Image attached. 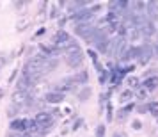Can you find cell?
I'll return each mask as SVG.
<instances>
[{"label": "cell", "instance_id": "obj_1", "mask_svg": "<svg viewBox=\"0 0 158 137\" xmlns=\"http://www.w3.org/2000/svg\"><path fill=\"white\" fill-rule=\"evenodd\" d=\"M155 55V48L153 45H140L135 46V61H139L140 64H148Z\"/></svg>", "mask_w": 158, "mask_h": 137}, {"label": "cell", "instance_id": "obj_2", "mask_svg": "<svg viewBox=\"0 0 158 137\" xmlns=\"http://www.w3.org/2000/svg\"><path fill=\"white\" fill-rule=\"evenodd\" d=\"M34 119H36V123L39 125V128H41V134H48L46 130L50 128L52 125H53V121H55V119H53V114L46 112V110H39V112L36 114V118H34Z\"/></svg>", "mask_w": 158, "mask_h": 137}, {"label": "cell", "instance_id": "obj_3", "mask_svg": "<svg viewBox=\"0 0 158 137\" xmlns=\"http://www.w3.org/2000/svg\"><path fill=\"white\" fill-rule=\"evenodd\" d=\"M52 41H53V45L57 46V50H66L68 45H69V41H71V36H69V32H66L64 29H60V30H57V32L53 34Z\"/></svg>", "mask_w": 158, "mask_h": 137}, {"label": "cell", "instance_id": "obj_4", "mask_svg": "<svg viewBox=\"0 0 158 137\" xmlns=\"http://www.w3.org/2000/svg\"><path fill=\"white\" fill-rule=\"evenodd\" d=\"M94 32H96V27L94 25H91V22L89 23H78V25H75V34L78 37H84V39H91V36H93Z\"/></svg>", "mask_w": 158, "mask_h": 137}, {"label": "cell", "instance_id": "obj_5", "mask_svg": "<svg viewBox=\"0 0 158 137\" xmlns=\"http://www.w3.org/2000/svg\"><path fill=\"white\" fill-rule=\"evenodd\" d=\"M93 18H94V15H93V11H91V7H85V9H82V11H78V13H75L73 16H69V20L75 22L77 25L78 23H89Z\"/></svg>", "mask_w": 158, "mask_h": 137}, {"label": "cell", "instance_id": "obj_6", "mask_svg": "<svg viewBox=\"0 0 158 137\" xmlns=\"http://www.w3.org/2000/svg\"><path fill=\"white\" fill-rule=\"evenodd\" d=\"M30 101V91H22V89H16L15 93L11 94V103L20 107L23 103H29Z\"/></svg>", "mask_w": 158, "mask_h": 137}, {"label": "cell", "instance_id": "obj_7", "mask_svg": "<svg viewBox=\"0 0 158 137\" xmlns=\"http://www.w3.org/2000/svg\"><path fill=\"white\" fill-rule=\"evenodd\" d=\"M130 7V2L128 0H112V2H108V9L112 11V13H115V15L121 16L123 13H126Z\"/></svg>", "mask_w": 158, "mask_h": 137}, {"label": "cell", "instance_id": "obj_8", "mask_svg": "<svg viewBox=\"0 0 158 137\" xmlns=\"http://www.w3.org/2000/svg\"><path fill=\"white\" fill-rule=\"evenodd\" d=\"M66 62H68L69 68H80L82 62H84V54H82V50L80 52H73V54H68Z\"/></svg>", "mask_w": 158, "mask_h": 137}, {"label": "cell", "instance_id": "obj_9", "mask_svg": "<svg viewBox=\"0 0 158 137\" xmlns=\"http://www.w3.org/2000/svg\"><path fill=\"white\" fill-rule=\"evenodd\" d=\"M9 130H13L15 134H20V132H27V119L25 118H15L9 123Z\"/></svg>", "mask_w": 158, "mask_h": 137}, {"label": "cell", "instance_id": "obj_10", "mask_svg": "<svg viewBox=\"0 0 158 137\" xmlns=\"http://www.w3.org/2000/svg\"><path fill=\"white\" fill-rule=\"evenodd\" d=\"M64 100H66V94L59 93V91H48V93L44 94V101H48L52 105H59Z\"/></svg>", "mask_w": 158, "mask_h": 137}, {"label": "cell", "instance_id": "obj_11", "mask_svg": "<svg viewBox=\"0 0 158 137\" xmlns=\"http://www.w3.org/2000/svg\"><path fill=\"white\" fill-rule=\"evenodd\" d=\"M146 18L151 22L158 20V2H146Z\"/></svg>", "mask_w": 158, "mask_h": 137}, {"label": "cell", "instance_id": "obj_12", "mask_svg": "<svg viewBox=\"0 0 158 137\" xmlns=\"http://www.w3.org/2000/svg\"><path fill=\"white\" fill-rule=\"evenodd\" d=\"M123 62H130V61H135V46L133 45H126V48L123 50V54L119 55Z\"/></svg>", "mask_w": 158, "mask_h": 137}, {"label": "cell", "instance_id": "obj_13", "mask_svg": "<svg viewBox=\"0 0 158 137\" xmlns=\"http://www.w3.org/2000/svg\"><path fill=\"white\" fill-rule=\"evenodd\" d=\"M87 4H91V2H85V0H78V2H71L69 6H68V13L69 15H75V13H78V11H82V9L89 7Z\"/></svg>", "mask_w": 158, "mask_h": 137}, {"label": "cell", "instance_id": "obj_14", "mask_svg": "<svg viewBox=\"0 0 158 137\" xmlns=\"http://www.w3.org/2000/svg\"><path fill=\"white\" fill-rule=\"evenodd\" d=\"M142 87L144 89H148V91H155V89H158V77H148V79H144Z\"/></svg>", "mask_w": 158, "mask_h": 137}, {"label": "cell", "instance_id": "obj_15", "mask_svg": "<svg viewBox=\"0 0 158 137\" xmlns=\"http://www.w3.org/2000/svg\"><path fill=\"white\" fill-rule=\"evenodd\" d=\"M73 82L75 84H80V86H84V84H87L89 82V73H87V70H84V71H78L75 77H73Z\"/></svg>", "mask_w": 158, "mask_h": 137}, {"label": "cell", "instance_id": "obj_16", "mask_svg": "<svg viewBox=\"0 0 158 137\" xmlns=\"http://www.w3.org/2000/svg\"><path fill=\"white\" fill-rule=\"evenodd\" d=\"M27 132H29L30 135H32V134H37V132L41 134V128H39V125L36 123L34 118H32V119H27Z\"/></svg>", "mask_w": 158, "mask_h": 137}, {"label": "cell", "instance_id": "obj_17", "mask_svg": "<svg viewBox=\"0 0 158 137\" xmlns=\"http://www.w3.org/2000/svg\"><path fill=\"white\" fill-rule=\"evenodd\" d=\"M126 86H128V89H137V87H140V79L135 75H130L126 79Z\"/></svg>", "mask_w": 158, "mask_h": 137}, {"label": "cell", "instance_id": "obj_18", "mask_svg": "<svg viewBox=\"0 0 158 137\" xmlns=\"http://www.w3.org/2000/svg\"><path fill=\"white\" fill-rule=\"evenodd\" d=\"M91 93H93V91H91V87L85 86V87H84V89L78 93V100H80V101H87L89 98H91Z\"/></svg>", "mask_w": 158, "mask_h": 137}, {"label": "cell", "instance_id": "obj_19", "mask_svg": "<svg viewBox=\"0 0 158 137\" xmlns=\"http://www.w3.org/2000/svg\"><path fill=\"white\" fill-rule=\"evenodd\" d=\"M131 98H133V91H131V89H124V91L121 93V96H119V101L124 103V101L131 100Z\"/></svg>", "mask_w": 158, "mask_h": 137}, {"label": "cell", "instance_id": "obj_20", "mask_svg": "<svg viewBox=\"0 0 158 137\" xmlns=\"http://www.w3.org/2000/svg\"><path fill=\"white\" fill-rule=\"evenodd\" d=\"M66 52L68 54H73V52H80V45L75 41V39H71L69 41V45H68V48H66Z\"/></svg>", "mask_w": 158, "mask_h": 137}, {"label": "cell", "instance_id": "obj_21", "mask_svg": "<svg viewBox=\"0 0 158 137\" xmlns=\"http://www.w3.org/2000/svg\"><path fill=\"white\" fill-rule=\"evenodd\" d=\"M94 137H105V125H103V123L96 125V128H94Z\"/></svg>", "mask_w": 158, "mask_h": 137}, {"label": "cell", "instance_id": "obj_22", "mask_svg": "<svg viewBox=\"0 0 158 137\" xmlns=\"http://www.w3.org/2000/svg\"><path fill=\"white\" fill-rule=\"evenodd\" d=\"M108 75H110V73H108L107 70H105V71H103V73H100V82H101V84H105V82H107Z\"/></svg>", "mask_w": 158, "mask_h": 137}, {"label": "cell", "instance_id": "obj_23", "mask_svg": "<svg viewBox=\"0 0 158 137\" xmlns=\"http://www.w3.org/2000/svg\"><path fill=\"white\" fill-rule=\"evenodd\" d=\"M137 96H139L140 100L146 98V91H144V87H137Z\"/></svg>", "mask_w": 158, "mask_h": 137}, {"label": "cell", "instance_id": "obj_24", "mask_svg": "<svg viewBox=\"0 0 158 137\" xmlns=\"http://www.w3.org/2000/svg\"><path fill=\"white\" fill-rule=\"evenodd\" d=\"M59 16V7H52V11H50V18L52 20H55Z\"/></svg>", "mask_w": 158, "mask_h": 137}, {"label": "cell", "instance_id": "obj_25", "mask_svg": "<svg viewBox=\"0 0 158 137\" xmlns=\"http://www.w3.org/2000/svg\"><path fill=\"white\" fill-rule=\"evenodd\" d=\"M87 55L93 59L94 62H98V55H96V52H94V50H87Z\"/></svg>", "mask_w": 158, "mask_h": 137}, {"label": "cell", "instance_id": "obj_26", "mask_svg": "<svg viewBox=\"0 0 158 137\" xmlns=\"http://www.w3.org/2000/svg\"><path fill=\"white\" fill-rule=\"evenodd\" d=\"M11 137H32L29 132H20V134H13Z\"/></svg>", "mask_w": 158, "mask_h": 137}, {"label": "cell", "instance_id": "obj_27", "mask_svg": "<svg viewBox=\"0 0 158 137\" xmlns=\"http://www.w3.org/2000/svg\"><path fill=\"white\" fill-rule=\"evenodd\" d=\"M91 11H93V15H96V13H100V11H101V6H100V4H96V6L91 7Z\"/></svg>", "mask_w": 158, "mask_h": 137}, {"label": "cell", "instance_id": "obj_28", "mask_svg": "<svg viewBox=\"0 0 158 137\" xmlns=\"http://www.w3.org/2000/svg\"><path fill=\"white\" fill-rule=\"evenodd\" d=\"M149 109H148V105H139L137 107V112H148Z\"/></svg>", "mask_w": 158, "mask_h": 137}, {"label": "cell", "instance_id": "obj_29", "mask_svg": "<svg viewBox=\"0 0 158 137\" xmlns=\"http://www.w3.org/2000/svg\"><path fill=\"white\" fill-rule=\"evenodd\" d=\"M131 126H133L135 130H140V128H142V123H140V121H133V125H131Z\"/></svg>", "mask_w": 158, "mask_h": 137}, {"label": "cell", "instance_id": "obj_30", "mask_svg": "<svg viewBox=\"0 0 158 137\" xmlns=\"http://www.w3.org/2000/svg\"><path fill=\"white\" fill-rule=\"evenodd\" d=\"M107 121H108V123L112 121V109H110V107L107 109Z\"/></svg>", "mask_w": 158, "mask_h": 137}, {"label": "cell", "instance_id": "obj_31", "mask_svg": "<svg viewBox=\"0 0 158 137\" xmlns=\"http://www.w3.org/2000/svg\"><path fill=\"white\" fill-rule=\"evenodd\" d=\"M80 125H82V119H78V121L75 123V126H73V130H77V128H78V126H80Z\"/></svg>", "mask_w": 158, "mask_h": 137}, {"label": "cell", "instance_id": "obj_32", "mask_svg": "<svg viewBox=\"0 0 158 137\" xmlns=\"http://www.w3.org/2000/svg\"><path fill=\"white\" fill-rule=\"evenodd\" d=\"M114 137H121V135H114Z\"/></svg>", "mask_w": 158, "mask_h": 137}]
</instances>
